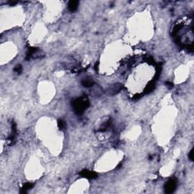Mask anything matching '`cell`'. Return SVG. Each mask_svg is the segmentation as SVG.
I'll return each instance as SVG.
<instances>
[{
	"instance_id": "cell-3",
	"label": "cell",
	"mask_w": 194,
	"mask_h": 194,
	"mask_svg": "<svg viewBox=\"0 0 194 194\" xmlns=\"http://www.w3.org/2000/svg\"><path fill=\"white\" fill-rule=\"evenodd\" d=\"M80 175L81 177H86V178H88V179H94L96 177H97V174L94 171H88V170H83Z\"/></svg>"
},
{
	"instance_id": "cell-13",
	"label": "cell",
	"mask_w": 194,
	"mask_h": 194,
	"mask_svg": "<svg viewBox=\"0 0 194 194\" xmlns=\"http://www.w3.org/2000/svg\"><path fill=\"white\" fill-rule=\"evenodd\" d=\"M98 67H99V62H96L95 65V71H98Z\"/></svg>"
},
{
	"instance_id": "cell-12",
	"label": "cell",
	"mask_w": 194,
	"mask_h": 194,
	"mask_svg": "<svg viewBox=\"0 0 194 194\" xmlns=\"http://www.w3.org/2000/svg\"><path fill=\"white\" fill-rule=\"evenodd\" d=\"M166 86H168V88H171V87L173 86V84L171 83H169V82H168V83H166Z\"/></svg>"
},
{
	"instance_id": "cell-5",
	"label": "cell",
	"mask_w": 194,
	"mask_h": 194,
	"mask_svg": "<svg viewBox=\"0 0 194 194\" xmlns=\"http://www.w3.org/2000/svg\"><path fill=\"white\" fill-rule=\"evenodd\" d=\"M81 84L84 87L89 88V87H92L94 85V81L91 78H85L81 81Z\"/></svg>"
},
{
	"instance_id": "cell-14",
	"label": "cell",
	"mask_w": 194,
	"mask_h": 194,
	"mask_svg": "<svg viewBox=\"0 0 194 194\" xmlns=\"http://www.w3.org/2000/svg\"><path fill=\"white\" fill-rule=\"evenodd\" d=\"M18 2H9V4L11 5H16Z\"/></svg>"
},
{
	"instance_id": "cell-9",
	"label": "cell",
	"mask_w": 194,
	"mask_h": 194,
	"mask_svg": "<svg viewBox=\"0 0 194 194\" xmlns=\"http://www.w3.org/2000/svg\"><path fill=\"white\" fill-rule=\"evenodd\" d=\"M58 127L61 130H64L66 128V122L64 120H62V119L58 120Z\"/></svg>"
},
{
	"instance_id": "cell-2",
	"label": "cell",
	"mask_w": 194,
	"mask_h": 194,
	"mask_svg": "<svg viewBox=\"0 0 194 194\" xmlns=\"http://www.w3.org/2000/svg\"><path fill=\"white\" fill-rule=\"evenodd\" d=\"M177 180L175 179H171L165 185V192L168 194L172 193L176 190Z\"/></svg>"
},
{
	"instance_id": "cell-7",
	"label": "cell",
	"mask_w": 194,
	"mask_h": 194,
	"mask_svg": "<svg viewBox=\"0 0 194 194\" xmlns=\"http://www.w3.org/2000/svg\"><path fill=\"white\" fill-rule=\"evenodd\" d=\"M34 186V184H30V183H28V184H25L23 186V187L21 188V193H27L29 190L32 189Z\"/></svg>"
},
{
	"instance_id": "cell-1",
	"label": "cell",
	"mask_w": 194,
	"mask_h": 194,
	"mask_svg": "<svg viewBox=\"0 0 194 194\" xmlns=\"http://www.w3.org/2000/svg\"><path fill=\"white\" fill-rule=\"evenodd\" d=\"M90 105L89 101L86 98L81 97L77 99H75L72 102V106L74 108V111L77 114H81L85 111Z\"/></svg>"
},
{
	"instance_id": "cell-4",
	"label": "cell",
	"mask_w": 194,
	"mask_h": 194,
	"mask_svg": "<svg viewBox=\"0 0 194 194\" xmlns=\"http://www.w3.org/2000/svg\"><path fill=\"white\" fill-rule=\"evenodd\" d=\"M122 89V86L121 85L120 83H116L112 85L111 87L109 90V93L111 95H115L117 94L118 92H120V90Z\"/></svg>"
},
{
	"instance_id": "cell-6",
	"label": "cell",
	"mask_w": 194,
	"mask_h": 194,
	"mask_svg": "<svg viewBox=\"0 0 194 194\" xmlns=\"http://www.w3.org/2000/svg\"><path fill=\"white\" fill-rule=\"evenodd\" d=\"M68 10L71 12L73 11H75L77 9V7H78V2L77 1H70L68 2Z\"/></svg>"
},
{
	"instance_id": "cell-10",
	"label": "cell",
	"mask_w": 194,
	"mask_h": 194,
	"mask_svg": "<svg viewBox=\"0 0 194 194\" xmlns=\"http://www.w3.org/2000/svg\"><path fill=\"white\" fill-rule=\"evenodd\" d=\"M22 70H23V68H22V66L21 65H16V66L15 67V68H14V71L16 72V73H18V74L21 73Z\"/></svg>"
},
{
	"instance_id": "cell-11",
	"label": "cell",
	"mask_w": 194,
	"mask_h": 194,
	"mask_svg": "<svg viewBox=\"0 0 194 194\" xmlns=\"http://www.w3.org/2000/svg\"><path fill=\"white\" fill-rule=\"evenodd\" d=\"M188 157H189L190 161H192V162L193 161V149H192L190 150V153L188 155Z\"/></svg>"
},
{
	"instance_id": "cell-8",
	"label": "cell",
	"mask_w": 194,
	"mask_h": 194,
	"mask_svg": "<svg viewBox=\"0 0 194 194\" xmlns=\"http://www.w3.org/2000/svg\"><path fill=\"white\" fill-rule=\"evenodd\" d=\"M155 86H156V85H155V83H153V82H151L150 83H149L148 85L146 86V89H145V93L148 94L149 92H152L155 89Z\"/></svg>"
}]
</instances>
